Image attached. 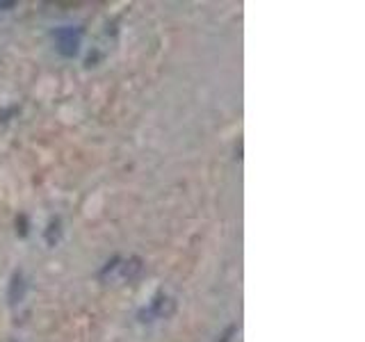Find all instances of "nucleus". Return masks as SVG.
<instances>
[{"instance_id": "nucleus-1", "label": "nucleus", "mask_w": 365, "mask_h": 342, "mask_svg": "<svg viewBox=\"0 0 365 342\" xmlns=\"http://www.w3.org/2000/svg\"><path fill=\"white\" fill-rule=\"evenodd\" d=\"M55 41H57V51L66 57H73L78 53V46H80V30L73 28H57L55 30Z\"/></svg>"}, {"instance_id": "nucleus-2", "label": "nucleus", "mask_w": 365, "mask_h": 342, "mask_svg": "<svg viewBox=\"0 0 365 342\" xmlns=\"http://www.w3.org/2000/svg\"><path fill=\"white\" fill-rule=\"evenodd\" d=\"M171 308H174V304H171L169 296H155V301L151 304V308H148L146 313H142V317H165L171 313Z\"/></svg>"}, {"instance_id": "nucleus-3", "label": "nucleus", "mask_w": 365, "mask_h": 342, "mask_svg": "<svg viewBox=\"0 0 365 342\" xmlns=\"http://www.w3.org/2000/svg\"><path fill=\"white\" fill-rule=\"evenodd\" d=\"M23 296V276L21 274H14V279H11V290H9V301L16 304Z\"/></svg>"}, {"instance_id": "nucleus-4", "label": "nucleus", "mask_w": 365, "mask_h": 342, "mask_svg": "<svg viewBox=\"0 0 365 342\" xmlns=\"http://www.w3.org/2000/svg\"><path fill=\"white\" fill-rule=\"evenodd\" d=\"M142 271V260L140 258H130V262H125L123 265V276L125 279H133V276H137V274Z\"/></svg>"}, {"instance_id": "nucleus-5", "label": "nucleus", "mask_w": 365, "mask_h": 342, "mask_svg": "<svg viewBox=\"0 0 365 342\" xmlns=\"http://www.w3.org/2000/svg\"><path fill=\"white\" fill-rule=\"evenodd\" d=\"M233 333H235V326H228V328H226V333L222 336V340H217V342H228Z\"/></svg>"}, {"instance_id": "nucleus-6", "label": "nucleus", "mask_w": 365, "mask_h": 342, "mask_svg": "<svg viewBox=\"0 0 365 342\" xmlns=\"http://www.w3.org/2000/svg\"><path fill=\"white\" fill-rule=\"evenodd\" d=\"M14 7V3H3V0H0V9H11Z\"/></svg>"}]
</instances>
